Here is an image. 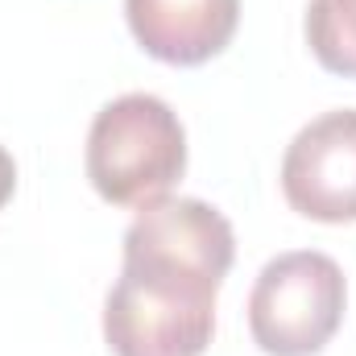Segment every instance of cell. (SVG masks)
Returning a JSON list of instances; mask_svg holds the SVG:
<instances>
[{"label": "cell", "instance_id": "277c9868", "mask_svg": "<svg viewBox=\"0 0 356 356\" xmlns=\"http://www.w3.org/2000/svg\"><path fill=\"white\" fill-rule=\"evenodd\" d=\"M286 203L319 224L356 220V108L315 116L282 154Z\"/></svg>", "mask_w": 356, "mask_h": 356}, {"label": "cell", "instance_id": "3957f363", "mask_svg": "<svg viewBox=\"0 0 356 356\" xmlns=\"http://www.w3.org/2000/svg\"><path fill=\"white\" fill-rule=\"evenodd\" d=\"M348 282L336 257L315 249L277 253L253 282L249 332L266 356H315L340 332Z\"/></svg>", "mask_w": 356, "mask_h": 356}, {"label": "cell", "instance_id": "52a82bcc", "mask_svg": "<svg viewBox=\"0 0 356 356\" xmlns=\"http://www.w3.org/2000/svg\"><path fill=\"white\" fill-rule=\"evenodd\" d=\"M13 191H17V162H13V154L0 145V207L13 199Z\"/></svg>", "mask_w": 356, "mask_h": 356}, {"label": "cell", "instance_id": "8992f818", "mask_svg": "<svg viewBox=\"0 0 356 356\" xmlns=\"http://www.w3.org/2000/svg\"><path fill=\"white\" fill-rule=\"evenodd\" d=\"M302 33L323 71L356 79V0H311Z\"/></svg>", "mask_w": 356, "mask_h": 356}, {"label": "cell", "instance_id": "5b68a950", "mask_svg": "<svg viewBox=\"0 0 356 356\" xmlns=\"http://www.w3.org/2000/svg\"><path fill=\"white\" fill-rule=\"evenodd\" d=\"M124 21L149 58L199 67L232 42L241 0H124Z\"/></svg>", "mask_w": 356, "mask_h": 356}, {"label": "cell", "instance_id": "6da1fadb", "mask_svg": "<svg viewBox=\"0 0 356 356\" xmlns=\"http://www.w3.org/2000/svg\"><path fill=\"white\" fill-rule=\"evenodd\" d=\"M211 269L158 257L124 253L120 277L104 298V340L112 356H203L216 332Z\"/></svg>", "mask_w": 356, "mask_h": 356}, {"label": "cell", "instance_id": "7a4b0ae2", "mask_svg": "<svg viewBox=\"0 0 356 356\" xmlns=\"http://www.w3.org/2000/svg\"><path fill=\"white\" fill-rule=\"evenodd\" d=\"M83 166L99 199L145 207L186 170V129L175 108L149 91L116 95L91 120Z\"/></svg>", "mask_w": 356, "mask_h": 356}]
</instances>
